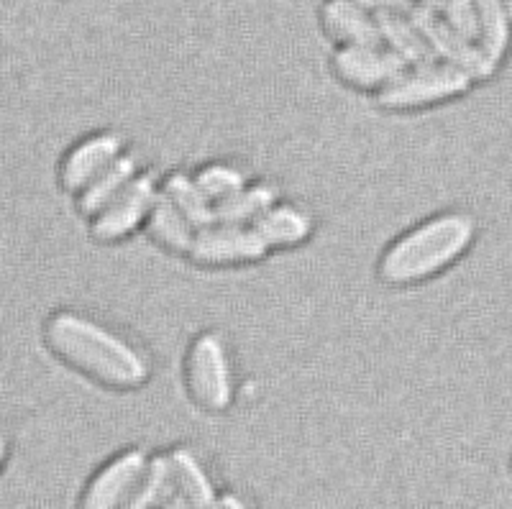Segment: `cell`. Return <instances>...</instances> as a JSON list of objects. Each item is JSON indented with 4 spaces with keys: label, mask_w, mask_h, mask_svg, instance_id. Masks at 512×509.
Segmentation results:
<instances>
[{
    "label": "cell",
    "mask_w": 512,
    "mask_h": 509,
    "mask_svg": "<svg viewBox=\"0 0 512 509\" xmlns=\"http://www.w3.org/2000/svg\"><path fill=\"white\" fill-rule=\"evenodd\" d=\"M44 346L64 369L108 392H136L152 382V361L121 330L75 307L52 310L41 325Z\"/></svg>",
    "instance_id": "obj_1"
},
{
    "label": "cell",
    "mask_w": 512,
    "mask_h": 509,
    "mask_svg": "<svg viewBox=\"0 0 512 509\" xmlns=\"http://www.w3.org/2000/svg\"><path fill=\"white\" fill-rule=\"evenodd\" d=\"M477 218L464 210H441L397 233L377 259L384 287L408 290L448 272L477 241Z\"/></svg>",
    "instance_id": "obj_2"
},
{
    "label": "cell",
    "mask_w": 512,
    "mask_h": 509,
    "mask_svg": "<svg viewBox=\"0 0 512 509\" xmlns=\"http://www.w3.org/2000/svg\"><path fill=\"white\" fill-rule=\"evenodd\" d=\"M182 384L187 400L205 415H226L231 410L239 382L231 346L221 330H200L190 338L182 359Z\"/></svg>",
    "instance_id": "obj_3"
},
{
    "label": "cell",
    "mask_w": 512,
    "mask_h": 509,
    "mask_svg": "<svg viewBox=\"0 0 512 509\" xmlns=\"http://www.w3.org/2000/svg\"><path fill=\"white\" fill-rule=\"evenodd\" d=\"M472 85L474 80L464 70L433 59L408 67L392 85L374 95V103L387 113H418L461 98L472 90Z\"/></svg>",
    "instance_id": "obj_4"
},
{
    "label": "cell",
    "mask_w": 512,
    "mask_h": 509,
    "mask_svg": "<svg viewBox=\"0 0 512 509\" xmlns=\"http://www.w3.org/2000/svg\"><path fill=\"white\" fill-rule=\"evenodd\" d=\"M159 197V172L141 167L136 177L105 205L93 220H88L90 238L103 246L123 243L134 233L144 231V223Z\"/></svg>",
    "instance_id": "obj_5"
},
{
    "label": "cell",
    "mask_w": 512,
    "mask_h": 509,
    "mask_svg": "<svg viewBox=\"0 0 512 509\" xmlns=\"http://www.w3.org/2000/svg\"><path fill=\"white\" fill-rule=\"evenodd\" d=\"M405 13H408L410 21L418 26L425 44L431 47L433 57L436 59L451 64V67H459V70H464L472 80H489V77L497 72L500 64L492 62V59L484 54V49L479 47V41L469 39V36H464L461 31H456L438 11H433V8L423 6V3L415 0L413 6Z\"/></svg>",
    "instance_id": "obj_6"
},
{
    "label": "cell",
    "mask_w": 512,
    "mask_h": 509,
    "mask_svg": "<svg viewBox=\"0 0 512 509\" xmlns=\"http://www.w3.org/2000/svg\"><path fill=\"white\" fill-rule=\"evenodd\" d=\"M149 463V451L141 446H128L105 458L82 486L77 507L82 509H118L131 507L141 476Z\"/></svg>",
    "instance_id": "obj_7"
},
{
    "label": "cell",
    "mask_w": 512,
    "mask_h": 509,
    "mask_svg": "<svg viewBox=\"0 0 512 509\" xmlns=\"http://www.w3.org/2000/svg\"><path fill=\"white\" fill-rule=\"evenodd\" d=\"M267 256V243L259 238L254 228L213 220L210 226L195 233L185 259L203 269H233L249 267L256 261H264Z\"/></svg>",
    "instance_id": "obj_8"
},
{
    "label": "cell",
    "mask_w": 512,
    "mask_h": 509,
    "mask_svg": "<svg viewBox=\"0 0 512 509\" xmlns=\"http://www.w3.org/2000/svg\"><path fill=\"white\" fill-rule=\"evenodd\" d=\"M405 70L408 62L384 44H351V47H336L331 54V72L354 93H382Z\"/></svg>",
    "instance_id": "obj_9"
},
{
    "label": "cell",
    "mask_w": 512,
    "mask_h": 509,
    "mask_svg": "<svg viewBox=\"0 0 512 509\" xmlns=\"http://www.w3.org/2000/svg\"><path fill=\"white\" fill-rule=\"evenodd\" d=\"M123 151H126V139L121 131H113V128H98V131L80 136L75 144L64 149L57 164L59 190L75 197L108 164L116 162Z\"/></svg>",
    "instance_id": "obj_10"
},
{
    "label": "cell",
    "mask_w": 512,
    "mask_h": 509,
    "mask_svg": "<svg viewBox=\"0 0 512 509\" xmlns=\"http://www.w3.org/2000/svg\"><path fill=\"white\" fill-rule=\"evenodd\" d=\"M164 453H167L172 479H175V507H216L221 489L216 484V476L210 474L208 463L198 456V451L180 443V446L167 448Z\"/></svg>",
    "instance_id": "obj_11"
},
{
    "label": "cell",
    "mask_w": 512,
    "mask_h": 509,
    "mask_svg": "<svg viewBox=\"0 0 512 509\" xmlns=\"http://www.w3.org/2000/svg\"><path fill=\"white\" fill-rule=\"evenodd\" d=\"M251 228L267 243L269 254L272 251H290L313 238L315 215L305 205L280 197L251 223Z\"/></svg>",
    "instance_id": "obj_12"
},
{
    "label": "cell",
    "mask_w": 512,
    "mask_h": 509,
    "mask_svg": "<svg viewBox=\"0 0 512 509\" xmlns=\"http://www.w3.org/2000/svg\"><path fill=\"white\" fill-rule=\"evenodd\" d=\"M320 29L333 47L351 44H382L379 39L377 16L367 8L356 6L354 0H323L318 11Z\"/></svg>",
    "instance_id": "obj_13"
},
{
    "label": "cell",
    "mask_w": 512,
    "mask_h": 509,
    "mask_svg": "<svg viewBox=\"0 0 512 509\" xmlns=\"http://www.w3.org/2000/svg\"><path fill=\"white\" fill-rule=\"evenodd\" d=\"M139 169H141L139 159H136L128 149L123 151L116 162L108 164V167H105L95 180H90L88 185L82 187V190L72 197V200H75V213L80 215L85 223L93 220L95 215H98L100 210L111 203L113 197L128 185V182L134 180Z\"/></svg>",
    "instance_id": "obj_14"
},
{
    "label": "cell",
    "mask_w": 512,
    "mask_h": 509,
    "mask_svg": "<svg viewBox=\"0 0 512 509\" xmlns=\"http://www.w3.org/2000/svg\"><path fill=\"white\" fill-rule=\"evenodd\" d=\"M144 233L157 249L164 251V254L185 259L198 228L192 226L190 220H187L175 205L169 203L167 197L162 195V190H159L157 203H154L152 213H149V218H146L144 223Z\"/></svg>",
    "instance_id": "obj_15"
},
{
    "label": "cell",
    "mask_w": 512,
    "mask_h": 509,
    "mask_svg": "<svg viewBox=\"0 0 512 509\" xmlns=\"http://www.w3.org/2000/svg\"><path fill=\"white\" fill-rule=\"evenodd\" d=\"M159 190L198 231L216 220V208L203 195L198 182L192 180L190 169H172L164 177H159Z\"/></svg>",
    "instance_id": "obj_16"
},
{
    "label": "cell",
    "mask_w": 512,
    "mask_h": 509,
    "mask_svg": "<svg viewBox=\"0 0 512 509\" xmlns=\"http://www.w3.org/2000/svg\"><path fill=\"white\" fill-rule=\"evenodd\" d=\"M377 16L379 26V39L387 49H392L395 54H400L408 67L413 64H425L433 62L431 47L425 44L423 34L418 31V26L408 18V13L402 11H379L374 13Z\"/></svg>",
    "instance_id": "obj_17"
},
{
    "label": "cell",
    "mask_w": 512,
    "mask_h": 509,
    "mask_svg": "<svg viewBox=\"0 0 512 509\" xmlns=\"http://www.w3.org/2000/svg\"><path fill=\"white\" fill-rule=\"evenodd\" d=\"M274 200H280V187L274 182L249 180L241 190L216 203V220L231 226H251Z\"/></svg>",
    "instance_id": "obj_18"
},
{
    "label": "cell",
    "mask_w": 512,
    "mask_h": 509,
    "mask_svg": "<svg viewBox=\"0 0 512 509\" xmlns=\"http://www.w3.org/2000/svg\"><path fill=\"white\" fill-rule=\"evenodd\" d=\"M477 8V41L492 62L505 59L512 41V16L505 8V0H474Z\"/></svg>",
    "instance_id": "obj_19"
},
{
    "label": "cell",
    "mask_w": 512,
    "mask_h": 509,
    "mask_svg": "<svg viewBox=\"0 0 512 509\" xmlns=\"http://www.w3.org/2000/svg\"><path fill=\"white\" fill-rule=\"evenodd\" d=\"M149 507H175V479L164 451L149 453V463L128 509Z\"/></svg>",
    "instance_id": "obj_20"
},
{
    "label": "cell",
    "mask_w": 512,
    "mask_h": 509,
    "mask_svg": "<svg viewBox=\"0 0 512 509\" xmlns=\"http://www.w3.org/2000/svg\"><path fill=\"white\" fill-rule=\"evenodd\" d=\"M190 172L192 180L198 182V187L203 190V195L213 203V208L251 180L239 164L228 162V159H213V162L200 164V167L190 169Z\"/></svg>",
    "instance_id": "obj_21"
},
{
    "label": "cell",
    "mask_w": 512,
    "mask_h": 509,
    "mask_svg": "<svg viewBox=\"0 0 512 509\" xmlns=\"http://www.w3.org/2000/svg\"><path fill=\"white\" fill-rule=\"evenodd\" d=\"M448 24L454 26L456 31H461L464 36L477 41V8H474V0H441V8H438Z\"/></svg>",
    "instance_id": "obj_22"
},
{
    "label": "cell",
    "mask_w": 512,
    "mask_h": 509,
    "mask_svg": "<svg viewBox=\"0 0 512 509\" xmlns=\"http://www.w3.org/2000/svg\"><path fill=\"white\" fill-rule=\"evenodd\" d=\"M356 6L367 8V11L379 13V11H408L415 0H354Z\"/></svg>",
    "instance_id": "obj_23"
},
{
    "label": "cell",
    "mask_w": 512,
    "mask_h": 509,
    "mask_svg": "<svg viewBox=\"0 0 512 509\" xmlns=\"http://www.w3.org/2000/svg\"><path fill=\"white\" fill-rule=\"evenodd\" d=\"M8 456H11V443H8L6 430L0 428V474H3V469H6Z\"/></svg>",
    "instance_id": "obj_24"
},
{
    "label": "cell",
    "mask_w": 512,
    "mask_h": 509,
    "mask_svg": "<svg viewBox=\"0 0 512 509\" xmlns=\"http://www.w3.org/2000/svg\"><path fill=\"white\" fill-rule=\"evenodd\" d=\"M505 8L510 11V16H512V0H505Z\"/></svg>",
    "instance_id": "obj_25"
}]
</instances>
